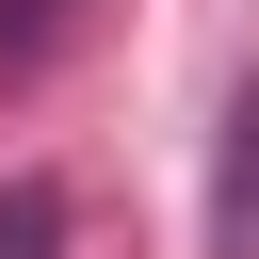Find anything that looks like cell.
I'll list each match as a JSON object with an SVG mask.
<instances>
[{
    "mask_svg": "<svg viewBox=\"0 0 259 259\" xmlns=\"http://www.w3.org/2000/svg\"><path fill=\"white\" fill-rule=\"evenodd\" d=\"M0 259H65V194L49 178H0Z\"/></svg>",
    "mask_w": 259,
    "mask_h": 259,
    "instance_id": "cell-2",
    "label": "cell"
},
{
    "mask_svg": "<svg viewBox=\"0 0 259 259\" xmlns=\"http://www.w3.org/2000/svg\"><path fill=\"white\" fill-rule=\"evenodd\" d=\"M210 259H259V81L227 97V162H210Z\"/></svg>",
    "mask_w": 259,
    "mask_h": 259,
    "instance_id": "cell-1",
    "label": "cell"
}]
</instances>
